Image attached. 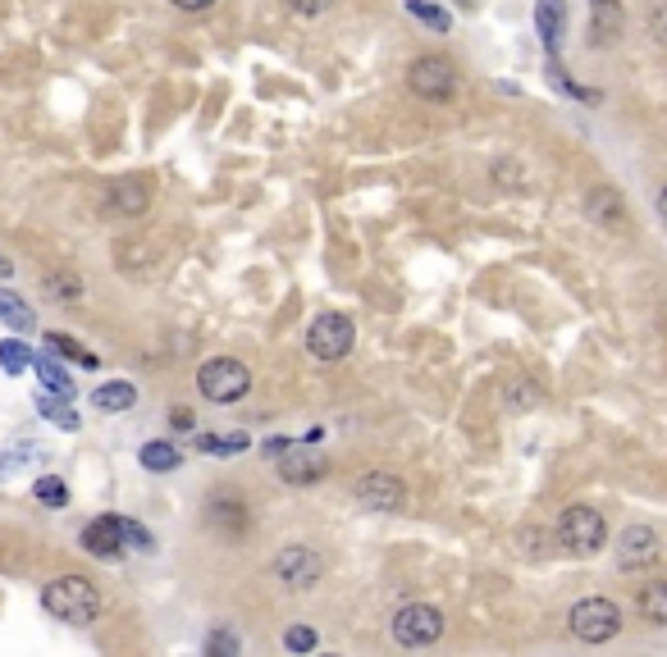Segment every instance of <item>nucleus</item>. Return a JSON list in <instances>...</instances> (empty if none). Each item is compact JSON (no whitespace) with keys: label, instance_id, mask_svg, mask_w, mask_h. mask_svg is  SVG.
I'll use <instances>...</instances> for the list:
<instances>
[{"label":"nucleus","instance_id":"nucleus-4","mask_svg":"<svg viewBox=\"0 0 667 657\" xmlns=\"http://www.w3.org/2000/svg\"><path fill=\"white\" fill-rule=\"evenodd\" d=\"M558 539H562V548H571L576 557H590V552H599L603 544H609V525H603V516H599L594 507L576 503V507H567L562 521H558Z\"/></svg>","mask_w":667,"mask_h":657},{"label":"nucleus","instance_id":"nucleus-11","mask_svg":"<svg viewBox=\"0 0 667 657\" xmlns=\"http://www.w3.org/2000/svg\"><path fill=\"white\" fill-rule=\"evenodd\" d=\"M357 503H361V507H371V512H403L407 489L398 484V475L367 471V475L357 480Z\"/></svg>","mask_w":667,"mask_h":657},{"label":"nucleus","instance_id":"nucleus-30","mask_svg":"<svg viewBox=\"0 0 667 657\" xmlns=\"http://www.w3.org/2000/svg\"><path fill=\"white\" fill-rule=\"evenodd\" d=\"M320 639H316V631H311V625H293V631L284 635V648L288 653H311Z\"/></svg>","mask_w":667,"mask_h":657},{"label":"nucleus","instance_id":"nucleus-10","mask_svg":"<svg viewBox=\"0 0 667 657\" xmlns=\"http://www.w3.org/2000/svg\"><path fill=\"white\" fill-rule=\"evenodd\" d=\"M658 557H663L658 529H649V525H626L622 529V539H617V567L622 571H649Z\"/></svg>","mask_w":667,"mask_h":657},{"label":"nucleus","instance_id":"nucleus-40","mask_svg":"<svg viewBox=\"0 0 667 657\" xmlns=\"http://www.w3.org/2000/svg\"><path fill=\"white\" fill-rule=\"evenodd\" d=\"M0 274H10V261H0Z\"/></svg>","mask_w":667,"mask_h":657},{"label":"nucleus","instance_id":"nucleus-17","mask_svg":"<svg viewBox=\"0 0 667 657\" xmlns=\"http://www.w3.org/2000/svg\"><path fill=\"white\" fill-rule=\"evenodd\" d=\"M33 370H37V380L46 384V393H55V397H74V380H69V370L59 365L55 357H33Z\"/></svg>","mask_w":667,"mask_h":657},{"label":"nucleus","instance_id":"nucleus-13","mask_svg":"<svg viewBox=\"0 0 667 657\" xmlns=\"http://www.w3.org/2000/svg\"><path fill=\"white\" fill-rule=\"evenodd\" d=\"M206 525L220 529L225 539L242 535V529H248V503H242V497H229V493H216L206 503Z\"/></svg>","mask_w":667,"mask_h":657},{"label":"nucleus","instance_id":"nucleus-3","mask_svg":"<svg viewBox=\"0 0 667 657\" xmlns=\"http://www.w3.org/2000/svg\"><path fill=\"white\" fill-rule=\"evenodd\" d=\"M567 625L581 644H609L622 631V607L613 599H581L567 612Z\"/></svg>","mask_w":667,"mask_h":657},{"label":"nucleus","instance_id":"nucleus-26","mask_svg":"<svg viewBox=\"0 0 667 657\" xmlns=\"http://www.w3.org/2000/svg\"><path fill=\"white\" fill-rule=\"evenodd\" d=\"M69 397H55V393H46V397H37V412L51 420V425H59V429H78V416H74V406H65Z\"/></svg>","mask_w":667,"mask_h":657},{"label":"nucleus","instance_id":"nucleus-12","mask_svg":"<svg viewBox=\"0 0 667 657\" xmlns=\"http://www.w3.org/2000/svg\"><path fill=\"white\" fill-rule=\"evenodd\" d=\"M83 548L92 557H101V561L119 557V552H124V521H119V516H97L92 525L83 529Z\"/></svg>","mask_w":667,"mask_h":657},{"label":"nucleus","instance_id":"nucleus-31","mask_svg":"<svg viewBox=\"0 0 667 657\" xmlns=\"http://www.w3.org/2000/svg\"><path fill=\"white\" fill-rule=\"evenodd\" d=\"M37 497H42V503H51V507H65V503H69V489L59 484V480H42V484H37Z\"/></svg>","mask_w":667,"mask_h":657},{"label":"nucleus","instance_id":"nucleus-36","mask_svg":"<svg viewBox=\"0 0 667 657\" xmlns=\"http://www.w3.org/2000/svg\"><path fill=\"white\" fill-rule=\"evenodd\" d=\"M170 6H178L184 14H206L210 6H216V0H170Z\"/></svg>","mask_w":667,"mask_h":657},{"label":"nucleus","instance_id":"nucleus-6","mask_svg":"<svg viewBox=\"0 0 667 657\" xmlns=\"http://www.w3.org/2000/svg\"><path fill=\"white\" fill-rule=\"evenodd\" d=\"M393 639L403 648H430L444 639V612L430 603H407L393 612Z\"/></svg>","mask_w":667,"mask_h":657},{"label":"nucleus","instance_id":"nucleus-38","mask_svg":"<svg viewBox=\"0 0 667 657\" xmlns=\"http://www.w3.org/2000/svg\"><path fill=\"white\" fill-rule=\"evenodd\" d=\"M284 448H288V438H265V457H270V452H275V457H280Z\"/></svg>","mask_w":667,"mask_h":657},{"label":"nucleus","instance_id":"nucleus-27","mask_svg":"<svg viewBox=\"0 0 667 657\" xmlns=\"http://www.w3.org/2000/svg\"><path fill=\"white\" fill-rule=\"evenodd\" d=\"M407 14L420 19L426 28H435V33H448V28H452V19H448L439 6H430V0H407Z\"/></svg>","mask_w":667,"mask_h":657},{"label":"nucleus","instance_id":"nucleus-9","mask_svg":"<svg viewBox=\"0 0 667 657\" xmlns=\"http://www.w3.org/2000/svg\"><path fill=\"white\" fill-rule=\"evenodd\" d=\"M280 480L284 484H316L329 475V457L320 452V444H288L280 452Z\"/></svg>","mask_w":667,"mask_h":657},{"label":"nucleus","instance_id":"nucleus-32","mask_svg":"<svg viewBox=\"0 0 667 657\" xmlns=\"http://www.w3.org/2000/svg\"><path fill=\"white\" fill-rule=\"evenodd\" d=\"M124 548H138V552H151L156 544H151V535L138 525V521H124Z\"/></svg>","mask_w":667,"mask_h":657},{"label":"nucleus","instance_id":"nucleus-29","mask_svg":"<svg viewBox=\"0 0 667 657\" xmlns=\"http://www.w3.org/2000/svg\"><path fill=\"white\" fill-rule=\"evenodd\" d=\"M0 365H6L10 374L28 370V365H33V348H23L19 338H6V342H0Z\"/></svg>","mask_w":667,"mask_h":657},{"label":"nucleus","instance_id":"nucleus-24","mask_svg":"<svg viewBox=\"0 0 667 657\" xmlns=\"http://www.w3.org/2000/svg\"><path fill=\"white\" fill-rule=\"evenodd\" d=\"M42 288L55 297V302H83V278L78 274H65V270H55L42 278Z\"/></svg>","mask_w":667,"mask_h":657},{"label":"nucleus","instance_id":"nucleus-34","mask_svg":"<svg viewBox=\"0 0 667 657\" xmlns=\"http://www.w3.org/2000/svg\"><path fill=\"white\" fill-rule=\"evenodd\" d=\"M325 6H329V0H288V10H293V14H307V19L320 14Z\"/></svg>","mask_w":667,"mask_h":657},{"label":"nucleus","instance_id":"nucleus-22","mask_svg":"<svg viewBox=\"0 0 667 657\" xmlns=\"http://www.w3.org/2000/svg\"><path fill=\"white\" fill-rule=\"evenodd\" d=\"M252 438L248 434H197V452H216V457H233V452H248Z\"/></svg>","mask_w":667,"mask_h":657},{"label":"nucleus","instance_id":"nucleus-5","mask_svg":"<svg viewBox=\"0 0 667 657\" xmlns=\"http://www.w3.org/2000/svg\"><path fill=\"white\" fill-rule=\"evenodd\" d=\"M352 342H357V325L348 316H339V310H325L307 329V352L316 361H343L352 352Z\"/></svg>","mask_w":667,"mask_h":657},{"label":"nucleus","instance_id":"nucleus-21","mask_svg":"<svg viewBox=\"0 0 667 657\" xmlns=\"http://www.w3.org/2000/svg\"><path fill=\"white\" fill-rule=\"evenodd\" d=\"M92 402H97V412H129V406L138 402V388L133 384H124V380H119V384H101L97 393H92Z\"/></svg>","mask_w":667,"mask_h":657},{"label":"nucleus","instance_id":"nucleus-7","mask_svg":"<svg viewBox=\"0 0 667 657\" xmlns=\"http://www.w3.org/2000/svg\"><path fill=\"white\" fill-rule=\"evenodd\" d=\"M407 87L420 101H448L452 91H458V69H452V59H444V55H420L407 65Z\"/></svg>","mask_w":667,"mask_h":657},{"label":"nucleus","instance_id":"nucleus-35","mask_svg":"<svg viewBox=\"0 0 667 657\" xmlns=\"http://www.w3.org/2000/svg\"><path fill=\"white\" fill-rule=\"evenodd\" d=\"M649 33H654V37L667 46V6H663V10H654V19H649Z\"/></svg>","mask_w":667,"mask_h":657},{"label":"nucleus","instance_id":"nucleus-20","mask_svg":"<svg viewBox=\"0 0 667 657\" xmlns=\"http://www.w3.org/2000/svg\"><path fill=\"white\" fill-rule=\"evenodd\" d=\"M0 320H6L10 329H37L33 306H28L19 293H10V288H0Z\"/></svg>","mask_w":667,"mask_h":657},{"label":"nucleus","instance_id":"nucleus-15","mask_svg":"<svg viewBox=\"0 0 667 657\" xmlns=\"http://www.w3.org/2000/svg\"><path fill=\"white\" fill-rule=\"evenodd\" d=\"M146 206H151V183H146V178H119V183L110 187V210H114V215L138 219Z\"/></svg>","mask_w":667,"mask_h":657},{"label":"nucleus","instance_id":"nucleus-18","mask_svg":"<svg viewBox=\"0 0 667 657\" xmlns=\"http://www.w3.org/2000/svg\"><path fill=\"white\" fill-rule=\"evenodd\" d=\"M535 28H539L544 46H549V55H554V51H558V37H562V0H539Z\"/></svg>","mask_w":667,"mask_h":657},{"label":"nucleus","instance_id":"nucleus-8","mask_svg":"<svg viewBox=\"0 0 667 657\" xmlns=\"http://www.w3.org/2000/svg\"><path fill=\"white\" fill-rule=\"evenodd\" d=\"M270 571H275V580H280L284 589H311V584L325 576V561H320V552L307 548V544H288V548H280L275 561H270Z\"/></svg>","mask_w":667,"mask_h":657},{"label":"nucleus","instance_id":"nucleus-37","mask_svg":"<svg viewBox=\"0 0 667 657\" xmlns=\"http://www.w3.org/2000/svg\"><path fill=\"white\" fill-rule=\"evenodd\" d=\"M23 457H28L23 448H19V452H10V457H0V480H6V471H10V466H19Z\"/></svg>","mask_w":667,"mask_h":657},{"label":"nucleus","instance_id":"nucleus-19","mask_svg":"<svg viewBox=\"0 0 667 657\" xmlns=\"http://www.w3.org/2000/svg\"><path fill=\"white\" fill-rule=\"evenodd\" d=\"M635 607H641L645 621L667 625V580H649V584L641 589V599H635Z\"/></svg>","mask_w":667,"mask_h":657},{"label":"nucleus","instance_id":"nucleus-14","mask_svg":"<svg viewBox=\"0 0 667 657\" xmlns=\"http://www.w3.org/2000/svg\"><path fill=\"white\" fill-rule=\"evenodd\" d=\"M586 219H594V225H603V229H622L626 206H622V197L613 193L609 183H599V187L586 193Z\"/></svg>","mask_w":667,"mask_h":657},{"label":"nucleus","instance_id":"nucleus-1","mask_svg":"<svg viewBox=\"0 0 667 657\" xmlns=\"http://www.w3.org/2000/svg\"><path fill=\"white\" fill-rule=\"evenodd\" d=\"M42 607L55 621H69V625H92L101 616V589L87 580V576H59L42 589Z\"/></svg>","mask_w":667,"mask_h":657},{"label":"nucleus","instance_id":"nucleus-25","mask_svg":"<svg viewBox=\"0 0 667 657\" xmlns=\"http://www.w3.org/2000/svg\"><path fill=\"white\" fill-rule=\"evenodd\" d=\"M503 397H507V406H512V412H535L544 393H539V384H535V380H507Z\"/></svg>","mask_w":667,"mask_h":657},{"label":"nucleus","instance_id":"nucleus-39","mask_svg":"<svg viewBox=\"0 0 667 657\" xmlns=\"http://www.w3.org/2000/svg\"><path fill=\"white\" fill-rule=\"evenodd\" d=\"M658 215L667 219V187H663V193H658Z\"/></svg>","mask_w":667,"mask_h":657},{"label":"nucleus","instance_id":"nucleus-28","mask_svg":"<svg viewBox=\"0 0 667 657\" xmlns=\"http://www.w3.org/2000/svg\"><path fill=\"white\" fill-rule=\"evenodd\" d=\"M142 466H146V471H174V466H178V448L174 444H146L142 448Z\"/></svg>","mask_w":667,"mask_h":657},{"label":"nucleus","instance_id":"nucleus-16","mask_svg":"<svg viewBox=\"0 0 667 657\" xmlns=\"http://www.w3.org/2000/svg\"><path fill=\"white\" fill-rule=\"evenodd\" d=\"M622 37V0H590V42L613 46Z\"/></svg>","mask_w":667,"mask_h":657},{"label":"nucleus","instance_id":"nucleus-2","mask_svg":"<svg viewBox=\"0 0 667 657\" xmlns=\"http://www.w3.org/2000/svg\"><path fill=\"white\" fill-rule=\"evenodd\" d=\"M197 388L206 402L216 406H229V402H242L252 388V370L242 365L238 357H210L201 370H197Z\"/></svg>","mask_w":667,"mask_h":657},{"label":"nucleus","instance_id":"nucleus-33","mask_svg":"<svg viewBox=\"0 0 667 657\" xmlns=\"http://www.w3.org/2000/svg\"><path fill=\"white\" fill-rule=\"evenodd\" d=\"M206 653H220V657H233L238 653V635H229V631H216L206 639Z\"/></svg>","mask_w":667,"mask_h":657},{"label":"nucleus","instance_id":"nucleus-23","mask_svg":"<svg viewBox=\"0 0 667 657\" xmlns=\"http://www.w3.org/2000/svg\"><path fill=\"white\" fill-rule=\"evenodd\" d=\"M46 348L55 352V357H69L74 365H83V370H97L101 361H97V352H87L83 342H74V338H65V333H51L46 338Z\"/></svg>","mask_w":667,"mask_h":657}]
</instances>
